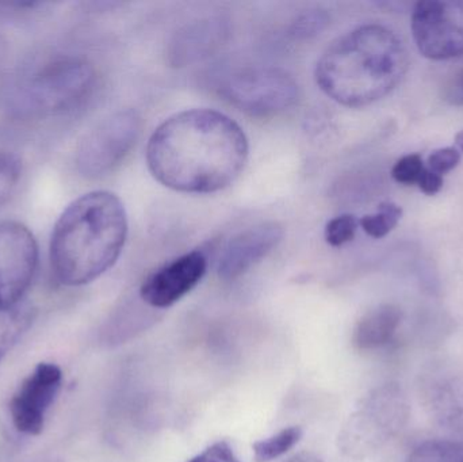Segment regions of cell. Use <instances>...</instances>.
Returning <instances> with one entry per match:
<instances>
[{
  "mask_svg": "<svg viewBox=\"0 0 463 462\" xmlns=\"http://www.w3.org/2000/svg\"><path fill=\"white\" fill-rule=\"evenodd\" d=\"M459 163H461V154L458 149L453 148V146H445V148L437 149L430 155L427 167L443 176L445 174L456 170Z\"/></svg>",
  "mask_w": 463,
  "mask_h": 462,
  "instance_id": "obj_23",
  "label": "cell"
},
{
  "mask_svg": "<svg viewBox=\"0 0 463 462\" xmlns=\"http://www.w3.org/2000/svg\"><path fill=\"white\" fill-rule=\"evenodd\" d=\"M62 372L54 363H41L19 385L10 401V414L16 430L38 436L45 417L61 388Z\"/></svg>",
  "mask_w": 463,
  "mask_h": 462,
  "instance_id": "obj_10",
  "label": "cell"
},
{
  "mask_svg": "<svg viewBox=\"0 0 463 462\" xmlns=\"http://www.w3.org/2000/svg\"><path fill=\"white\" fill-rule=\"evenodd\" d=\"M5 45L3 42L2 38H0V64H2L3 59H5Z\"/></svg>",
  "mask_w": 463,
  "mask_h": 462,
  "instance_id": "obj_29",
  "label": "cell"
},
{
  "mask_svg": "<svg viewBox=\"0 0 463 462\" xmlns=\"http://www.w3.org/2000/svg\"><path fill=\"white\" fill-rule=\"evenodd\" d=\"M230 32V19L222 14L187 22L168 41V62L173 67L184 68L203 61L224 45Z\"/></svg>",
  "mask_w": 463,
  "mask_h": 462,
  "instance_id": "obj_12",
  "label": "cell"
},
{
  "mask_svg": "<svg viewBox=\"0 0 463 462\" xmlns=\"http://www.w3.org/2000/svg\"><path fill=\"white\" fill-rule=\"evenodd\" d=\"M302 434H304V431L299 426L282 429L274 436L255 442L252 447L253 457H255L256 462L277 460L298 444L299 439L302 438Z\"/></svg>",
  "mask_w": 463,
  "mask_h": 462,
  "instance_id": "obj_16",
  "label": "cell"
},
{
  "mask_svg": "<svg viewBox=\"0 0 463 462\" xmlns=\"http://www.w3.org/2000/svg\"><path fill=\"white\" fill-rule=\"evenodd\" d=\"M410 417V401L402 385H381L345 420L337 438L339 449L354 460L373 457L404 430Z\"/></svg>",
  "mask_w": 463,
  "mask_h": 462,
  "instance_id": "obj_4",
  "label": "cell"
},
{
  "mask_svg": "<svg viewBox=\"0 0 463 462\" xmlns=\"http://www.w3.org/2000/svg\"><path fill=\"white\" fill-rule=\"evenodd\" d=\"M206 270L205 252L194 250L181 255L146 277L140 288L141 300L152 308H170L203 281Z\"/></svg>",
  "mask_w": 463,
  "mask_h": 462,
  "instance_id": "obj_11",
  "label": "cell"
},
{
  "mask_svg": "<svg viewBox=\"0 0 463 462\" xmlns=\"http://www.w3.org/2000/svg\"><path fill=\"white\" fill-rule=\"evenodd\" d=\"M359 222L353 214H340L329 220L324 231L326 243L332 247H342L350 243L355 238Z\"/></svg>",
  "mask_w": 463,
  "mask_h": 462,
  "instance_id": "obj_20",
  "label": "cell"
},
{
  "mask_svg": "<svg viewBox=\"0 0 463 462\" xmlns=\"http://www.w3.org/2000/svg\"><path fill=\"white\" fill-rule=\"evenodd\" d=\"M143 119L133 108L117 111L95 125L76 148L75 165L84 178L97 179L116 171L135 148Z\"/></svg>",
  "mask_w": 463,
  "mask_h": 462,
  "instance_id": "obj_6",
  "label": "cell"
},
{
  "mask_svg": "<svg viewBox=\"0 0 463 462\" xmlns=\"http://www.w3.org/2000/svg\"><path fill=\"white\" fill-rule=\"evenodd\" d=\"M402 322V311L393 304H381L370 309L356 323L353 346L358 352H375L392 344Z\"/></svg>",
  "mask_w": 463,
  "mask_h": 462,
  "instance_id": "obj_14",
  "label": "cell"
},
{
  "mask_svg": "<svg viewBox=\"0 0 463 462\" xmlns=\"http://www.w3.org/2000/svg\"><path fill=\"white\" fill-rule=\"evenodd\" d=\"M446 99L451 105L463 106V75L458 76L446 91Z\"/></svg>",
  "mask_w": 463,
  "mask_h": 462,
  "instance_id": "obj_26",
  "label": "cell"
},
{
  "mask_svg": "<svg viewBox=\"0 0 463 462\" xmlns=\"http://www.w3.org/2000/svg\"><path fill=\"white\" fill-rule=\"evenodd\" d=\"M286 462H324L321 460L320 457H318L317 455H315V453L310 452H302L298 453V455L294 456V457H291L290 460Z\"/></svg>",
  "mask_w": 463,
  "mask_h": 462,
  "instance_id": "obj_27",
  "label": "cell"
},
{
  "mask_svg": "<svg viewBox=\"0 0 463 462\" xmlns=\"http://www.w3.org/2000/svg\"><path fill=\"white\" fill-rule=\"evenodd\" d=\"M124 203L106 190L87 193L67 206L54 225L51 263L67 287H81L110 270L128 238Z\"/></svg>",
  "mask_w": 463,
  "mask_h": 462,
  "instance_id": "obj_3",
  "label": "cell"
},
{
  "mask_svg": "<svg viewBox=\"0 0 463 462\" xmlns=\"http://www.w3.org/2000/svg\"><path fill=\"white\" fill-rule=\"evenodd\" d=\"M34 317V306L24 300L14 306H0V361L26 334Z\"/></svg>",
  "mask_w": 463,
  "mask_h": 462,
  "instance_id": "obj_15",
  "label": "cell"
},
{
  "mask_svg": "<svg viewBox=\"0 0 463 462\" xmlns=\"http://www.w3.org/2000/svg\"><path fill=\"white\" fill-rule=\"evenodd\" d=\"M443 176L434 173L429 167H424L420 178L418 181L419 189L426 195H435L440 192L443 187Z\"/></svg>",
  "mask_w": 463,
  "mask_h": 462,
  "instance_id": "obj_25",
  "label": "cell"
},
{
  "mask_svg": "<svg viewBox=\"0 0 463 462\" xmlns=\"http://www.w3.org/2000/svg\"><path fill=\"white\" fill-rule=\"evenodd\" d=\"M411 29L418 51L427 59L442 61L463 56V0L416 3Z\"/></svg>",
  "mask_w": 463,
  "mask_h": 462,
  "instance_id": "obj_8",
  "label": "cell"
},
{
  "mask_svg": "<svg viewBox=\"0 0 463 462\" xmlns=\"http://www.w3.org/2000/svg\"><path fill=\"white\" fill-rule=\"evenodd\" d=\"M283 228L278 222H263L247 228L228 241L220 257L217 273L224 281H233L277 249Z\"/></svg>",
  "mask_w": 463,
  "mask_h": 462,
  "instance_id": "obj_13",
  "label": "cell"
},
{
  "mask_svg": "<svg viewBox=\"0 0 463 462\" xmlns=\"http://www.w3.org/2000/svg\"><path fill=\"white\" fill-rule=\"evenodd\" d=\"M22 163L13 152L0 151V208L13 195L19 178H21Z\"/></svg>",
  "mask_w": 463,
  "mask_h": 462,
  "instance_id": "obj_19",
  "label": "cell"
},
{
  "mask_svg": "<svg viewBox=\"0 0 463 462\" xmlns=\"http://www.w3.org/2000/svg\"><path fill=\"white\" fill-rule=\"evenodd\" d=\"M405 462H463V444L431 439L416 447Z\"/></svg>",
  "mask_w": 463,
  "mask_h": 462,
  "instance_id": "obj_17",
  "label": "cell"
},
{
  "mask_svg": "<svg viewBox=\"0 0 463 462\" xmlns=\"http://www.w3.org/2000/svg\"><path fill=\"white\" fill-rule=\"evenodd\" d=\"M402 38L383 24L356 27L336 38L316 65V81L332 99L364 108L391 94L407 75Z\"/></svg>",
  "mask_w": 463,
  "mask_h": 462,
  "instance_id": "obj_2",
  "label": "cell"
},
{
  "mask_svg": "<svg viewBox=\"0 0 463 462\" xmlns=\"http://www.w3.org/2000/svg\"><path fill=\"white\" fill-rule=\"evenodd\" d=\"M187 462H241L228 441L214 442Z\"/></svg>",
  "mask_w": 463,
  "mask_h": 462,
  "instance_id": "obj_24",
  "label": "cell"
},
{
  "mask_svg": "<svg viewBox=\"0 0 463 462\" xmlns=\"http://www.w3.org/2000/svg\"><path fill=\"white\" fill-rule=\"evenodd\" d=\"M220 94L250 116L269 117L296 105L299 89L296 79L279 68H247L228 78Z\"/></svg>",
  "mask_w": 463,
  "mask_h": 462,
  "instance_id": "obj_7",
  "label": "cell"
},
{
  "mask_svg": "<svg viewBox=\"0 0 463 462\" xmlns=\"http://www.w3.org/2000/svg\"><path fill=\"white\" fill-rule=\"evenodd\" d=\"M95 70L79 57H60L38 70L19 92L16 108L32 116L65 113L80 106L95 87Z\"/></svg>",
  "mask_w": 463,
  "mask_h": 462,
  "instance_id": "obj_5",
  "label": "cell"
},
{
  "mask_svg": "<svg viewBox=\"0 0 463 462\" xmlns=\"http://www.w3.org/2000/svg\"><path fill=\"white\" fill-rule=\"evenodd\" d=\"M456 144L457 146H458V148L461 149V152H463V130H461V132L459 133H457Z\"/></svg>",
  "mask_w": 463,
  "mask_h": 462,
  "instance_id": "obj_28",
  "label": "cell"
},
{
  "mask_svg": "<svg viewBox=\"0 0 463 462\" xmlns=\"http://www.w3.org/2000/svg\"><path fill=\"white\" fill-rule=\"evenodd\" d=\"M402 217V206L386 201V203H380L375 213L362 217L359 220V225L370 238L383 239L397 227Z\"/></svg>",
  "mask_w": 463,
  "mask_h": 462,
  "instance_id": "obj_18",
  "label": "cell"
},
{
  "mask_svg": "<svg viewBox=\"0 0 463 462\" xmlns=\"http://www.w3.org/2000/svg\"><path fill=\"white\" fill-rule=\"evenodd\" d=\"M244 130L231 117L192 108L165 119L149 138L146 165L163 186L187 194L230 187L247 165Z\"/></svg>",
  "mask_w": 463,
  "mask_h": 462,
  "instance_id": "obj_1",
  "label": "cell"
},
{
  "mask_svg": "<svg viewBox=\"0 0 463 462\" xmlns=\"http://www.w3.org/2000/svg\"><path fill=\"white\" fill-rule=\"evenodd\" d=\"M424 167L426 165H424L420 155H407V156H402V159L394 163L393 168H392V178L397 184H405V186L418 184Z\"/></svg>",
  "mask_w": 463,
  "mask_h": 462,
  "instance_id": "obj_22",
  "label": "cell"
},
{
  "mask_svg": "<svg viewBox=\"0 0 463 462\" xmlns=\"http://www.w3.org/2000/svg\"><path fill=\"white\" fill-rule=\"evenodd\" d=\"M38 263V246L21 222H0V306L22 301Z\"/></svg>",
  "mask_w": 463,
  "mask_h": 462,
  "instance_id": "obj_9",
  "label": "cell"
},
{
  "mask_svg": "<svg viewBox=\"0 0 463 462\" xmlns=\"http://www.w3.org/2000/svg\"><path fill=\"white\" fill-rule=\"evenodd\" d=\"M329 24L328 14L324 10H309L301 14L296 21L291 24L290 33L294 38L307 40L320 34Z\"/></svg>",
  "mask_w": 463,
  "mask_h": 462,
  "instance_id": "obj_21",
  "label": "cell"
}]
</instances>
